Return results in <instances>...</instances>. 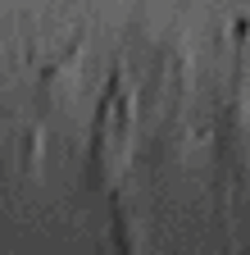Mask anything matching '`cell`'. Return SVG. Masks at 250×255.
<instances>
[{"instance_id": "6da1fadb", "label": "cell", "mask_w": 250, "mask_h": 255, "mask_svg": "<svg viewBox=\"0 0 250 255\" xmlns=\"http://www.w3.org/2000/svg\"><path fill=\"white\" fill-rule=\"evenodd\" d=\"M137 146V96L128 82V69L114 64V73L100 96L96 132H91V155H86V182L96 191H118V178L132 164Z\"/></svg>"}, {"instance_id": "7a4b0ae2", "label": "cell", "mask_w": 250, "mask_h": 255, "mask_svg": "<svg viewBox=\"0 0 250 255\" xmlns=\"http://www.w3.org/2000/svg\"><path fill=\"white\" fill-rule=\"evenodd\" d=\"M214 169H218V187H223V205L232 214V201L250 196V87L241 59L232 64L228 91L214 114Z\"/></svg>"}]
</instances>
